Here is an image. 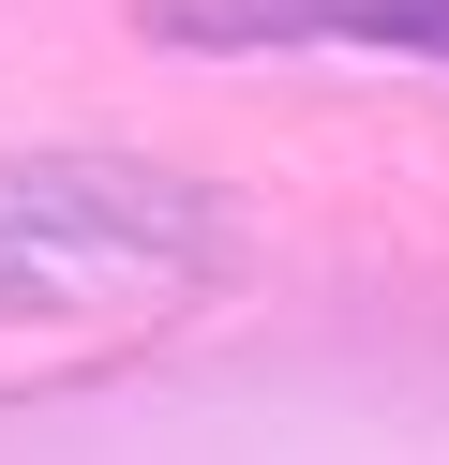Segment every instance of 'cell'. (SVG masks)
Here are the masks:
<instances>
[{"label":"cell","mask_w":449,"mask_h":465,"mask_svg":"<svg viewBox=\"0 0 449 465\" xmlns=\"http://www.w3.org/2000/svg\"><path fill=\"white\" fill-rule=\"evenodd\" d=\"M150 45H210V61H269V45L449 61V0H150Z\"/></svg>","instance_id":"obj_1"}]
</instances>
